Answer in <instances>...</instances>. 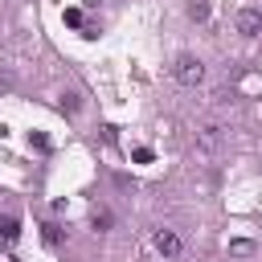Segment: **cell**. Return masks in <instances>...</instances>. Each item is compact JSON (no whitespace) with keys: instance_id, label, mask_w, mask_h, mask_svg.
<instances>
[{"instance_id":"cell-4","label":"cell","mask_w":262,"mask_h":262,"mask_svg":"<svg viewBox=\"0 0 262 262\" xmlns=\"http://www.w3.org/2000/svg\"><path fill=\"white\" fill-rule=\"evenodd\" d=\"M0 237H4V242H16V237H20V221H16V217H0Z\"/></svg>"},{"instance_id":"cell-3","label":"cell","mask_w":262,"mask_h":262,"mask_svg":"<svg viewBox=\"0 0 262 262\" xmlns=\"http://www.w3.org/2000/svg\"><path fill=\"white\" fill-rule=\"evenodd\" d=\"M156 250H160L164 258H176V254H180V237H176L172 229H156Z\"/></svg>"},{"instance_id":"cell-5","label":"cell","mask_w":262,"mask_h":262,"mask_svg":"<svg viewBox=\"0 0 262 262\" xmlns=\"http://www.w3.org/2000/svg\"><path fill=\"white\" fill-rule=\"evenodd\" d=\"M41 237H45V246H61V225L57 221H45L41 225Z\"/></svg>"},{"instance_id":"cell-10","label":"cell","mask_w":262,"mask_h":262,"mask_svg":"<svg viewBox=\"0 0 262 262\" xmlns=\"http://www.w3.org/2000/svg\"><path fill=\"white\" fill-rule=\"evenodd\" d=\"M151 156H156L151 147H135V151H131V160H135V164H151Z\"/></svg>"},{"instance_id":"cell-11","label":"cell","mask_w":262,"mask_h":262,"mask_svg":"<svg viewBox=\"0 0 262 262\" xmlns=\"http://www.w3.org/2000/svg\"><path fill=\"white\" fill-rule=\"evenodd\" d=\"M90 221H94V229H106V225H111V213H106V209H94Z\"/></svg>"},{"instance_id":"cell-9","label":"cell","mask_w":262,"mask_h":262,"mask_svg":"<svg viewBox=\"0 0 262 262\" xmlns=\"http://www.w3.org/2000/svg\"><path fill=\"white\" fill-rule=\"evenodd\" d=\"M229 254H254V242L237 237V242H229Z\"/></svg>"},{"instance_id":"cell-2","label":"cell","mask_w":262,"mask_h":262,"mask_svg":"<svg viewBox=\"0 0 262 262\" xmlns=\"http://www.w3.org/2000/svg\"><path fill=\"white\" fill-rule=\"evenodd\" d=\"M237 33H246V37L262 33V12H258V8H242V12H237Z\"/></svg>"},{"instance_id":"cell-6","label":"cell","mask_w":262,"mask_h":262,"mask_svg":"<svg viewBox=\"0 0 262 262\" xmlns=\"http://www.w3.org/2000/svg\"><path fill=\"white\" fill-rule=\"evenodd\" d=\"M188 16L192 20H209V0H188Z\"/></svg>"},{"instance_id":"cell-8","label":"cell","mask_w":262,"mask_h":262,"mask_svg":"<svg viewBox=\"0 0 262 262\" xmlns=\"http://www.w3.org/2000/svg\"><path fill=\"white\" fill-rule=\"evenodd\" d=\"M29 143H33L37 151H49V135H45V131H33V135H29Z\"/></svg>"},{"instance_id":"cell-1","label":"cell","mask_w":262,"mask_h":262,"mask_svg":"<svg viewBox=\"0 0 262 262\" xmlns=\"http://www.w3.org/2000/svg\"><path fill=\"white\" fill-rule=\"evenodd\" d=\"M172 78H176L180 86H201V82H205V66H201V57L180 53V57H176V66H172Z\"/></svg>"},{"instance_id":"cell-12","label":"cell","mask_w":262,"mask_h":262,"mask_svg":"<svg viewBox=\"0 0 262 262\" xmlns=\"http://www.w3.org/2000/svg\"><path fill=\"white\" fill-rule=\"evenodd\" d=\"M61 111H78V94H61Z\"/></svg>"},{"instance_id":"cell-13","label":"cell","mask_w":262,"mask_h":262,"mask_svg":"<svg viewBox=\"0 0 262 262\" xmlns=\"http://www.w3.org/2000/svg\"><path fill=\"white\" fill-rule=\"evenodd\" d=\"M0 246H8V242H4V237H0Z\"/></svg>"},{"instance_id":"cell-7","label":"cell","mask_w":262,"mask_h":262,"mask_svg":"<svg viewBox=\"0 0 262 262\" xmlns=\"http://www.w3.org/2000/svg\"><path fill=\"white\" fill-rule=\"evenodd\" d=\"M61 20H66L70 29H86V16H82V8H66V12H61Z\"/></svg>"}]
</instances>
